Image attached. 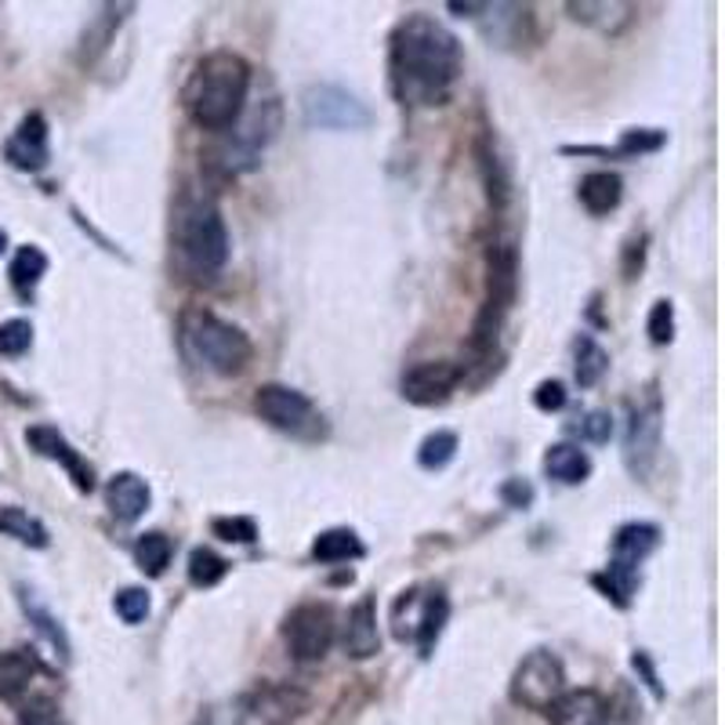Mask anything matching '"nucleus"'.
<instances>
[{
	"label": "nucleus",
	"instance_id": "f257e3e1",
	"mask_svg": "<svg viewBox=\"0 0 725 725\" xmlns=\"http://www.w3.org/2000/svg\"><path fill=\"white\" fill-rule=\"evenodd\" d=\"M464 70V48L457 33L436 15L414 11L389 37V84L403 106L432 109L447 106Z\"/></svg>",
	"mask_w": 725,
	"mask_h": 725
},
{
	"label": "nucleus",
	"instance_id": "f03ea898",
	"mask_svg": "<svg viewBox=\"0 0 725 725\" xmlns=\"http://www.w3.org/2000/svg\"><path fill=\"white\" fill-rule=\"evenodd\" d=\"M229 229L214 192L181 186L171 203V258L186 280L214 283L229 265Z\"/></svg>",
	"mask_w": 725,
	"mask_h": 725
},
{
	"label": "nucleus",
	"instance_id": "7ed1b4c3",
	"mask_svg": "<svg viewBox=\"0 0 725 725\" xmlns=\"http://www.w3.org/2000/svg\"><path fill=\"white\" fill-rule=\"evenodd\" d=\"M254 70L243 55L236 51H207L192 66L186 87H181V106L200 131L222 134L229 131L240 112L247 109Z\"/></svg>",
	"mask_w": 725,
	"mask_h": 725
},
{
	"label": "nucleus",
	"instance_id": "20e7f679",
	"mask_svg": "<svg viewBox=\"0 0 725 725\" xmlns=\"http://www.w3.org/2000/svg\"><path fill=\"white\" fill-rule=\"evenodd\" d=\"M178 345L197 367L218 378H240L254 359V345L243 326L222 320L203 305H186L178 312Z\"/></svg>",
	"mask_w": 725,
	"mask_h": 725
},
{
	"label": "nucleus",
	"instance_id": "39448f33",
	"mask_svg": "<svg viewBox=\"0 0 725 725\" xmlns=\"http://www.w3.org/2000/svg\"><path fill=\"white\" fill-rule=\"evenodd\" d=\"M280 131V102L265 98L240 112V120L229 131L218 134V142L207 150V167L218 178H240L262 164V153Z\"/></svg>",
	"mask_w": 725,
	"mask_h": 725
},
{
	"label": "nucleus",
	"instance_id": "423d86ee",
	"mask_svg": "<svg viewBox=\"0 0 725 725\" xmlns=\"http://www.w3.org/2000/svg\"><path fill=\"white\" fill-rule=\"evenodd\" d=\"M661 548V526L653 523H625L614 537V555L603 573L592 577V584L603 592L617 609H628L639 592V570L650 555Z\"/></svg>",
	"mask_w": 725,
	"mask_h": 725
},
{
	"label": "nucleus",
	"instance_id": "0eeeda50",
	"mask_svg": "<svg viewBox=\"0 0 725 725\" xmlns=\"http://www.w3.org/2000/svg\"><path fill=\"white\" fill-rule=\"evenodd\" d=\"M519 294V254L512 243H494L486 251V294L483 309L472 326V348L475 353H490L497 334L504 331V320L515 305Z\"/></svg>",
	"mask_w": 725,
	"mask_h": 725
},
{
	"label": "nucleus",
	"instance_id": "6e6552de",
	"mask_svg": "<svg viewBox=\"0 0 725 725\" xmlns=\"http://www.w3.org/2000/svg\"><path fill=\"white\" fill-rule=\"evenodd\" d=\"M254 414L262 417L269 428H276L283 436L305 439V443H316V439L326 436V417L320 414L309 395L290 389V384L269 381L254 392Z\"/></svg>",
	"mask_w": 725,
	"mask_h": 725
},
{
	"label": "nucleus",
	"instance_id": "1a4fd4ad",
	"mask_svg": "<svg viewBox=\"0 0 725 725\" xmlns=\"http://www.w3.org/2000/svg\"><path fill=\"white\" fill-rule=\"evenodd\" d=\"M337 639V617L331 603H301L283 617V645L298 664H316L331 653Z\"/></svg>",
	"mask_w": 725,
	"mask_h": 725
},
{
	"label": "nucleus",
	"instance_id": "9d476101",
	"mask_svg": "<svg viewBox=\"0 0 725 725\" xmlns=\"http://www.w3.org/2000/svg\"><path fill=\"white\" fill-rule=\"evenodd\" d=\"M301 117L309 128L320 131H362L373 123L367 102L337 84H312L301 91Z\"/></svg>",
	"mask_w": 725,
	"mask_h": 725
},
{
	"label": "nucleus",
	"instance_id": "9b49d317",
	"mask_svg": "<svg viewBox=\"0 0 725 725\" xmlns=\"http://www.w3.org/2000/svg\"><path fill=\"white\" fill-rule=\"evenodd\" d=\"M508 693H512V700H515L519 708H526V711H548L555 700L566 693L562 661H559V656H555L551 650L526 653L523 661H519V667H515Z\"/></svg>",
	"mask_w": 725,
	"mask_h": 725
},
{
	"label": "nucleus",
	"instance_id": "f8f14e48",
	"mask_svg": "<svg viewBox=\"0 0 725 725\" xmlns=\"http://www.w3.org/2000/svg\"><path fill=\"white\" fill-rule=\"evenodd\" d=\"M661 436H664V406L661 395L650 392L639 406H631L628 432H625V464L634 479H645L661 453Z\"/></svg>",
	"mask_w": 725,
	"mask_h": 725
},
{
	"label": "nucleus",
	"instance_id": "ddd939ff",
	"mask_svg": "<svg viewBox=\"0 0 725 725\" xmlns=\"http://www.w3.org/2000/svg\"><path fill=\"white\" fill-rule=\"evenodd\" d=\"M461 381H464L461 362L428 359V362H414L411 370H403L400 392H403V400L414 403V406H439L457 392Z\"/></svg>",
	"mask_w": 725,
	"mask_h": 725
},
{
	"label": "nucleus",
	"instance_id": "4468645a",
	"mask_svg": "<svg viewBox=\"0 0 725 725\" xmlns=\"http://www.w3.org/2000/svg\"><path fill=\"white\" fill-rule=\"evenodd\" d=\"M26 443H29L33 453H37V457H48L55 464H62L66 475H70L73 486H76V494H95L98 483H95V468H91V461L55 425H29L26 428Z\"/></svg>",
	"mask_w": 725,
	"mask_h": 725
},
{
	"label": "nucleus",
	"instance_id": "2eb2a0df",
	"mask_svg": "<svg viewBox=\"0 0 725 725\" xmlns=\"http://www.w3.org/2000/svg\"><path fill=\"white\" fill-rule=\"evenodd\" d=\"M4 161L15 167V171H29L37 175L48 167L51 161V134H48V120L44 112H26L19 120L15 134L4 142Z\"/></svg>",
	"mask_w": 725,
	"mask_h": 725
},
{
	"label": "nucleus",
	"instance_id": "dca6fc26",
	"mask_svg": "<svg viewBox=\"0 0 725 725\" xmlns=\"http://www.w3.org/2000/svg\"><path fill=\"white\" fill-rule=\"evenodd\" d=\"M342 650L345 656H353V661H370V656L381 653V631H378V606H373V598H359V603L345 614V625H342Z\"/></svg>",
	"mask_w": 725,
	"mask_h": 725
},
{
	"label": "nucleus",
	"instance_id": "f3484780",
	"mask_svg": "<svg viewBox=\"0 0 725 725\" xmlns=\"http://www.w3.org/2000/svg\"><path fill=\"white\" fill-rule=\"evenodd\" d=\"M483 33L490 37V44H501V48H515V44L526 40V26L534 22V8L530 4H475Z\"/></svg>",
	"mask_w": 725,
	"mask_h": 725
},
{
	"label": "nucleus",
	"instance_id": "a211bd4d",
	"mask_svg": "<svg viewBox=\"0 0 725 725\" xmlns=\"http://www.w3.org/2000/svg\"><path fill=\"white\" fill-rule=\"evenodd\" d=\"M106 504L117 523H139V519L150 512L153 490L139 472H117L106 483Z\"/></svg>",
	"mask_w": 725,
	"mask_h": 725
},
{
	"label": "nucleus",
	"instance_id": "6ab92c4d",
	"mask_svg": "<svg viewBox=\"0 0 725 725\" xmlns=\"http://www.w3.org/2000/svg\"><path fill=\"white\" fill-rule=\"evenodd\" d=\"M544 715L551 718V725H606L609 708L598 689H566Z\"/></svg>",
	"mask_w": 725,
	"mask_h": 725
},
{
	"label": "nucleus",
	"instance_id": "aec40b11",
	"mask_svg": "<svg viewBox=\"0 0 725 725\" xmlns=\"http://www.w3.org/2000/svg\"><path fill=\"white\" fill-rule=\"evenodd\" d=\"M450 620V598L443 587H428V595H421V609H417V620H414V645H417V656L428 661V656L436 653L439 645V634H443Z\"/></svg>",
	"mask_w": 725,
	"mask_h": 725
},
{
	"label": "nucleus",
	"instance_id": "412c9836",
	"mask_svg": "<svg viewBox=\"0 0 725 725\" xmlns=\"http://www.w3.org/2000/svg\"><path fill=\"white\" fill-rule=\"evenodd\" d=\"M15 592H19V606H22V614L29 617V625H33V628H37V631L44 634V642L51 645V650H55V656H59L62 664H70V653H73V645H70V634H66V628H62V620L55 617L51 609L40 603V595L33 592L29 584H19Z\"/></svg>",
	"mask_w": 725,
	"mask_h": 725
},
{
	"label": "nucleus",
	"instance_id": "4be33fe9",
	"mask_svg": "<svg viewBox=\"0 0 725 725\" xmlns=\"http://www.w3.org/2000/svg\"><path fill=\"white\" fill-rule=\"evenodd\" d=\"M577 197H581L587 214L603 218V214L620 207V200H625V181H620V175H614V171H592V175L581 178Z\"/></svg>",
	"mask_w": 725,
	"mask_h": 725
},
{
	"label": "nucleus",
	"instance_id": "5701e85b",
	"mask_svg": "<svg viewBox=\"0 0 725 725\" xmlns=\"http://www.w3.org/2000/svg\"><path fill=\"white\" fill-rule=\"evenodd\" d=\"M566 11L577 19V22H584V26H595L598 33H606V37H617L620 29H628L631 22H634V4H595V0H581V4H566Z\"/></svg>",
	"mask_w": 725,
	"mask_h": 725
},
{
	"label": "nucleus",
	"instance_id": "b1692460",
	"mask_svg": "<svg viewBox=\"0 0 725 725\" xmlns=\"http://www.w3.org/2000/svg\"><path fill=\"white\" fill-rule=\"evenodd\" d=\"M544 472H548V479L562 486H581L592 475V457L573 443H555L544 453Z\"/></svg>",
	"mask_w": 725,
	"mask_h": 725
},
{
	"label": "nucleus",
	"instance_id": "393cba45",
	"mask_svg": "<svg viewBox=\"0 0 725 725\" xmlns=\"http://www.w3.org/2000/svg\"><path fill=\"white\" fill-rule=\"evenodd\" d=\"M40 671V661L33 650H8L0 653V700H19L33 686Z\"/></svg>",
	"mask_w": 725,
	"mask_h": 725
},
{
	"label": "nucleus",
	"instance_id": "a878e982",
	"mask_svg": "<svg viewBox=\"0 0 725 725\" xmlns=\"http://www.w3.org/2000/svg\"><path fill=\"white\" fill-rule=\"evenodd\" d=\"M362 555H367V548H362L356 530H348V526H331L312 540V559L323 566L353 562V559H362Z\"/></svg>",
	"mask_w": 725,
	"mask_h": 725
},
{
	"label": "nucleus",
	"instance_id": "bb28decb",
	"mask_svg": "<svg viewBox=\"0 0 725 725\" xmlns=\"http://www.w3.org/2000/svg\"><path fill=\"white\" fill-rule=\"evenodd\" d=\"M44 272H48V254H44L40 247L26 243V247H19L15 258H11L8 280H11V287H15L19 298L29 301L33 294H37V287H40Z\"/></svg>",
	"mask_w": 725,
	"mask_h": 725
},
{
	"label": "nucleus",
	"instance_id": "cd10ccee",
	"mask_svg": "<svg viewBox=\"0 0 725 725\" xmlns=\"http://www.w3.org/2000/svg\"><path fill=\"white\" fill-rule=\"evenodd\" d=\"M0 534L11 537V540H19V544H26V548H48V544H51L48 526H44L37 515H29L26 508H19V504L0 508Z\"/></svg>",
	"mask_w": 725,
	"mask_h": 725
},
{
	"label": "nucleus",
	"instance_id": "c85d7f7f",
	"mask_svg": "<svg viewBox=\"0 0 725 725\" xmlns=\"http://www.w3.org/2000/svg\"><path fill=\"white\" fill-rule=\"evenodd\" d=\"M609 370V353L603 345L595 342L592 334H581L573 342V373H577V384L581 389H595L598 381L606 378Z\"/></svg>",
	"mask_w": 725,
	"mask_h": 725
},
{
	"label": "nucleus",
	"instance_id": "c756f323",
	"mask_svg": "<svg viewBox=\"0 0 725 725\" xmlns=\"http://www.w3.org/2000/svg\"><path fill=\"white\" fill-rule=\"evenodd\" d=\"M171 555H175V544L167 534H161V530H150V534H142L134 540V562H139V570L145 577H164V570L171 566Z\"/></svg>",
	"mask_w": 725,
	"mask_h": 725
},
{
	"label": "nucleus",
	"instance_id": "7c9ffc66",
	"mask_svg": "<svg viewBox=\"0 0 725 725\" xmlns=\"http://www.w3.org/2000/svg\"><path fill=\"white\" fill-rule=\"evenodd\" d=\"M457 447H461L457 432H450V428H436V432H428L421 439V447H417V464H421L425 472H443L447 464L457 457Z\"/></svg>",
	"mask_w": 725,
	"mask_h": 725
},
{
	"label": "nucleus",
	"instance_id": "2f4dec72",
	"mask_svg": "<svg viewBox=\"0 0 725 725\" xmlns=\"http://www.w3.org/2000/svg\"><path fill=\"white\" fill-rule=\"evenodd\" d=\"M229 577V562L211 548H192L189 551V584L192 587H214Z\"/></svg>",
	"mask_w": 725,
	"mask_h": 725
},
{
	"label": "nucleus",
	"instance_id": "473e14b6",
	"mask_svg": "<svg viewBox=\"0 0 725 725\" xmlns=\"http://www.w3.org/2000/svg\"><path fill=\"white\" fill-rule=\"evenodd\" d=\"M112 609H117V617L123 620V625H142L145 617H150V609H153V603H150V592L145 587H139V584H131V587H120L117 595H112Z\"/></svg>",
	"mask_w": 725,
	"mask_h": 725
},
{
	"label": "nucleus",
	"instance_id": "72a5a7b5",
	"mask_svg": "<svg viewBox=\"0 0 725 725\" xmlns=\"http://www.w3.org/2000/svg\"><path fill=\"white\" fill-rule=\"evenodd\" d=\"M664 142H667L664 131H656V128H631V131L620 134L617 150L609 153V156H645V153L661 150Z\"/></svg>",
	"mask_w": 725,
	"mask_h": 725
},
{
	"label": "nucleus",
	"instance_id": "f704fd0d",
	"mask_svg": "<svg viewBox=\"0 0 725 725\" xmlns=\"http://www.w3.org/2000/svg\"><path fill=\"white\" fill-rule=\"evenodd\" d=\"M33 345V323L29 320H4L0 323V356L19 359Z\"/></svg>",
	"mask_w": 725,
	"mask_h": 725
},
{
	"label": "nucleus",
	"instance_id": "c9c22d12",
	"mask_svg": "<svg viewBox=\"0 0 725 725\" xmlns=\"http://www.w3.org/2000/svg\"><path fill=\"white\" fill-rule=\"evenodd\" d=\"M211 534L218 540H229V544H254L258 540V523L247 515H218L211 523Z\"/></svg>",
	"mask_w": 725,
	"mask_h": 725
},
{
	"label": "nucleus",
	"instance_id": "e433bc0d",
	"mask_svg": "<svg viewBox=\"0 0 725 725\" xmlns=\"http://www.w3.org/2000/svg\"><path fill=\"white\" fill-rule=\"evenodd\" d=\"M645 334H650L653 345H671L675 342V305L667 298L653 301L650 320H645Z\"/></svg>",
	"mask_w": 725,
	"mask_h": 725
},
{
	"label": "nucleus",
	"instance_id": "4c0bfd02",
	"mask_svg": "<svg viewBox=\"0 0 725 725\" xmlns=\"http://www.w3.org/2000/svg\"><path fill=\"white\" fill-rule=\"evenodd\" d=\"M566 384L562 381H555V378H548V381H540L537 389H534V406L540 414H559L562 406H566Z\"/></svg>",
	"mask_w": 725,
	"mask_h": 725
},
{
	"label": "nucleus",
	"instance_id": "58836bf2",
	"mask_svg": "<svg viewBox=\"0 0 725 725\" xmlns=\"http://www.w3.org/2000/svg\"><path fill=\"white\" fill-rule=\"evenodd\" d=\"M577 432H581V439H587V443H609V436H614V417L606 411H587L584 421L577 425Z\"/></svg>",
	"mask_w": 725,
	"mask_h": 725
},
{
	"label": "nucleus",
	"instance_id": "ea45409f",
	"mask_svg": "<svg viewBox=\"0 0 725 725\" xmlns=\"http://www.w3.org/2000/svg\"><path fill=\"white\" fill-rule=\"evenodd\" d=\"M645 265V233H631L625 243V254H620V269H625V280H634Z\"/></svg>",
	"mask_w": 725,
	"mask_h": 725
},
{
	"label": "nucleus",
	"instance_id": "a19ab883",
	"mask_svg": "<svg viewBox=\"0 0 725 725\" xmlns=\"http://www.w3.org/2000/svg\"><path fill=\"white\" fill-rule=\"evenodd\" d=\"M534 486H530L526 479H508L504 486H501V501L508 504V508H530L534 504Z\"/></svg>",
	"mask_w": 725,
	"mask_h": 725
},
{
	"label": "nucleus",
	"instance_id": "79ce46f5",
	"mask_svg": "<svg viewBox=\"0 0 725 725\" xmlns=\"http://www.w3.org/2000/svg\"><path fill=\"white\" fill-rule=\"evenodd\" d=\"M631 664H634V671H642V678H645V686L653 689V697H664V689H661V678H656V671H653V664H650V653L645 650H634V656H631Z\"/></svg>",
	"mask_w": 725,
	"mask_h": 725
},
{
	"label": "nucleus",
	"instance_id": "37998d69",
	"mask_svg": "<svg viewBox=\"0 0 725 725\" xmlns=\"http://www.w3.org/2000/svg\"><path fill=\"white\" fill-rule=\"evenodd\" d=\"M19 725H66V722L55 715L51 708H33V711H26V715H22Z\"/></svg>",
	"mask_w": 725,
	"mask_h": 725
},
{
	"label": "nucleus",
	"instance_id": "c03bdc74",
	"mask_svg": "<svg viewBox=\"0 0 725 725\" xmlns=\"http://www.w3.org/2000/svg\"><path fill=\"white\" fill-rule=\"evenodd\" d=\"M4 251H8V233L0 229V254H4Z\"/></svg>",
	"mask_w": 725,
	"mask_h": 725
}]
</instances>
